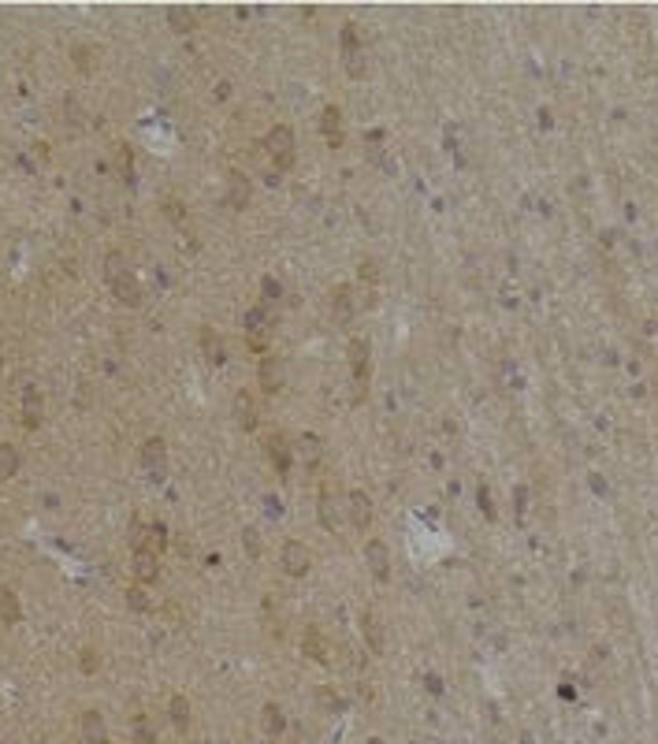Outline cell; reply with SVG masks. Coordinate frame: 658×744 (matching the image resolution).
<instances>
[{
	"label": "cell",
	"mask_w": 658,
	"mask_h": 744,
	"mask_svg": "<svg viewBox=\"0 0 658 744\" xmlns=\"http://www.w3.org/2000/svg\"><path fill=\"white\" fill-rule=\"evenodd\" d=\"M268 153H272L279 171L294 168V134H290V127H276V131L268 134Z\"/></svg>",
	"instance_id": "6da1fadb"
},
{
	"label": "cell",
	"mask_w": 658,
	"mask_h": 744,
	"mask_svg": "<svg viewBox=\"0 0 658 744\" xmlns=\"http://www.w3.org/2000/svg\"><path fill=\"white\" fill-rule=\"evenodd\" d=\"M142 465L153 480H164L168 476V451H164V439H145L142 443Z\"/></svg>",
	"instance_id": "7a4b0ae2"
},
{
	"label": "cell",
	"mask_w": 658,
	"mask_h": 744,
	"mask_svg": "<svg viewBox=\"0 0 658 744\" xmlns=\"http://www.w3.org/2000/svg\"><path fill=\"white\" fill-rule=\"evenodd\" d=\"M245 339H250L253 350L268 346V317H264V309H250L245 313Z\"/></svg>",
	"instance_id": "3957f363"
},
{
	"label": "cell",
	"mask_w": 658,
	"mask_h": 744,
	"mask_svg": "<svg viewBox=\"0 0 658 744\" xmlns=\"http://www.w3.org/2000/svg\"><path fill=\"white\" fill-rule=\"evenodd\" d=\"M346 502H350L346 510H350L353 529H369V521H372V499H369V495H364V491H350V499H346Z\"/></svg>",
	"instance_id": "277c9868"
},
{
	"label": "cell",
	"mask_w": 658,
	"mask_h": 744,
	"mask_svg": "<svg viewBox=\"0 0 658 744\" xmlns=\"http://www.w3.org/2000/svg\"><path fill=\"white\" fill-rule=\"evenodd\" d=\"M283 569H287L290 577H301L309 569V551L301 547V544H294V540H290L287 547H283Z\"/></svg>",
	"instance_id": "5b68a950"
},
{
	"label": "cell",
	"mask_w": 658,
	"mask_h": 744,
	"mask_svg": "<svg viewBox=\"0 0 658 744\" xmlns=\"http://www.w3.org/2000/svg\"><path fill=\"white\" fill-rule=\"evenodd\" d=\"M320 127H324V138L331 142V149H339L342 145V112L335 105L324 108V116H320Z\"/></svg>",
	"instance_id": "8992f818"
},
{
	"label": "cell",
	"mask_w": 658,
	"mask_h": 744,
	"mask_svg": "<svg viewBox=\"0 0 658 744\" xmlns=\"http://www.w3.org/2000/svg\"><path fill=\"white\" fill-rule=\"evenodd\" d=\"M112 290H116V298H120L123 306H131V309H138V306H142V287H138V279H134L131 272L120 275V279L112 283Z\"/></svg>",
	"instance_id": "52a82bcc"
},
{
	"label": "cell",
	"mask_w": 658,
	"mask_h": 744,
	"mask_svg": "<svg viewBox=\"0 0 658 744\" xmlns=\"http://www.w3.org/2000/svg\"><path fill=\"white\" fill-rule=\"evenodd\" d=\"M364 555H369V562H372V573L380 577V581H387V573H391V555H387V547H383V540H369V547H364Z\"/></svg>",
	"instance_id": "ba28073f"
},
{
	"label": "cell",
	"mask_w": 658,
	"mask_h": 744,
	"mask_svg": "<svg viewBox=\"0 0 658 744\" xmlns=\"http://www.w3.org/2000/svg\"><path fill=\"white\" fill-rule=\"evenodd\" d=\"M227 190H231V194H227V205H231V209H245V205H250V182H245V176L231 171V176H227Z\"/></svg>",
	"instance_id": "9c48e42d"
},
{
	"label": "cell",
	"mask_w": 658,
	"mask_h": 744,
	"mask_svg": "<svg viewBox=\"0 0 658 744\" xmlns=\"http://www.w3.org/2000/svg\"><path fill=\"white\" fill-rule=\"evenodd\" d=\"M134 573H138L142 581H157V573H160L157 551H149V547H138V551H134Z\"/></svg>",
	"instance_id": "30bf717a"
},
{
	"label": "cell",
	"mask_w": 658,
	"mask_h": 744,
	"mask_svg": "<svg viewBox=\"0 0 658 744\" xmlns=\"http://www.w3.org/2000/svg\"><path fill=\"white\" fill-rule=\"evenodd\" d=\"M350 365H353L358 383L364 387V380H369V343H364V339H353L350 343Z\"/></svg>",
	"instance_id": "8fae6325"
},
{
	"label": "cell",
	"mask_w": 658,
	"mask_h": 744,
	"mask_svg": "<svg viewBox=\"0 0 658 744\" xmlns=\"http://www.w3.org/2000/svg\"><path fill=\"white\" fill-rule=\"evenodd\" d=\"M342 49H346V67H350L353 78H358L361 71H364V63H361V49H358V34H353V26H346V30H342Z\"/></svg>",
	"instance_id": "7c38bea8"
},
{
	"label": "cell",
	"mask_w": 658,
	"mask_h": 744,
	"mask_svg": "<svg viewBox=\"0 0 658 744\" xmlns=\"http://www.w3.org/2000/svg\"><path fill=\"white\" fill-rule=\"evenodd\" d=\"M261 387L268 391V394H276V391L283 387V369H279V361H276L272 354L261 361Z\"/></svg>",
	"instance_id": "4fadbf2b"
},
{
	"label": "cell",
	"mask_w": 658,
	"mask_h": 744,
	"mask_svg": "<svg viewBox=\"0 0 658 744\" xmlns=\"http://www.w3.org/2000/svg\"><path fill=\"white\" fill-rule=\"evenodd\" d=\"M331 313L339 324H350L353 317V298H350V287H335L331 290Z\"/></svg>",
	"instance_id": "5bb4252c"
},
{
	"label": "cell",
	"mask_w": 658,
	"mask_h": 744,
	"mask_svg": "<svg viewBox=\"0 0 658 744\" xmlns=\"http://www.w3.org/2000/svg\"><path fill=\"white\" fill-rule=\"evenodd\" d=\"M234 417H239L242 428H257V402H253L250 391H242L239 398H234Z\"/></svg>",
	"instance_id": "9a60e30c"
},
{
	"label": "cell",
	"mask_w": 658,
	"mask_h": 744,
	"mask_svg": "<svg viewBox=\"0 0 658 744\" xmlns=\"http://www.w3.org/2000/svg\"><path fill=\"white\" fill-rule=\"evenodd\" d=\"M361 633L369 637V648L380 655V651H383V626H380V618H376L372 610H364V614H361Z\"/></svg>",
	"instance_id": "2e32d148"
},
{
	"label": "cell",
	"mask_w": 658,
	"mask_h": 744,
	"mask_svg": "<svg viewBox=\"0 0 658 744\" xmlns=\"http://www.w3.org/2000/svg\"><path fill=\"white\" fill-rule=\"evenodd\" d=\"M23 425L26 428H38L41 425V398H38V391H34V387H26V394H23Z\"/></svg>",
	"instance_id": "e0dca14e"
},
{
	"label": "cell",
	"mask_w": 658,
	"mask_h": 744,
	"mask_svg": "<svg viewBox=\"0 0 658 744\" xmlns=\"http://www.w3.org/2000/svg\"><path fill=\"white\" fill-rule=\"evenodd\" d=\"M82 733H86V741H89V744H108V737H105V722H100V714H97V711H86V714H82Z\"/></svg>",
	"instance_id": "ac0fdd59"
},
{
	"label": "cell",
	"mask_w": 658,
	"mask_h": 744,
	"mask_svg": "<svg viewBox=\"0 0 658 744\" xmlns=\"http://www.w3.org/2000/svg\"><path fill=\"white\" fill-rule=\"evenodd\" d=\"M201 350H205V357L212 365H219L223 361V339H219L212 328H201Z\"/></svg>",
	"instance_id": "d6986e66"
},
{
	"label": "cell",
	"mask_w": 658,
	"mask_h": 744,
	"mask_svg": "<svg viewBox=\"0 0 658 744\" xmlns=\"http://www.w3.org/2000/svg\"><path fill=\"white\" fill-rule=\"evenodd\" d=\"M0 618H4L8 626H15V621L23 618V610H19V599H15V592H12V588H0Z\"/></svg>",
	"instance_id": "ffe728a7"
},
{
	"label": "cell",
	"mask_w": 658,
	"mask_h": 744,
	"mask_svg": "<svg viewBox=\"0 0 658 744\" xmlns=\"http://www.w3.org/2000/svg\"><path fill=\"white\" fill-rule=\"evenodd\" d=\"M168 23L175 34H190L194 30V12L190 8H168Z\"/></svg>",
	"instance_id": "44dd1931"
},
{
	"label": "cell",
	"mask_w": 658,
	"mask_h": 744,
	"mask_svg": "<svg viewBox=\"0 0 658 744\" xmlns=\"http://www.w3.org/2000/svg\"><path fill=\"white\" fill-rule=\"evenodd\" d=\"M320 525L324 529H335L339 525V510H335V499H331V491H320Z\"/></svg>",
	"instance_id": "7402d4cb"
},
{
	"label": "cell",
	"mask_w": 658,
	"mask_h": 744,
	"mask_svg": "<svg viewBox=\"0 0 658 744\" xmlns=\"http://www.w3.org/2000/svg\"><path fill=\"white\" fill-rule=\"evenodd\" d=\"M19 473V454H15V447L12 443H0V476H15Z\"/></svg>",
	"instance_id": "603a6c76"
},
{
	"label": "cell",
	"mask_w": 658,
	"mask_h": 744,
	"mask_svg": "<svg viewBox=\"0 0 658 744\" xmlns=\"http://www.w3.org/2000/svg\"><path fill=\"white\" fill-rule=\"evenodd\" d=\"M298 454H301V462H305V465H316L320 462V439L316 436H301L298 439Z\"/></svg>",
	"instance_id": "cb8c5ba5"
},
{
	"label": "cell",
	"mask_w": 658,
	"mask_h": 744,
	"mask_svg": "<svg viewBox=\"0 0 658 744\" xmlns=\"http://www.w3.org/2000/svg\"><path fill=\"white\" fill-rule=\"evenodd\" d=\"M171 722H175V730H186L190 725V703L182 700V696H171Z\"/></svg>",
	"instance_id": "d4e9b609"
},
{
	"label": "cell",
	"mask_w": 658,
	"mask_h": 744,
	"mask_svg": "<svg viewBox=\"0 0 658 744\" xmlns=\"http://www.w3.org/2000/svg\"><path fill=\"white\" fill-rule=\"evenodd\" d=\"M305 651L316 659V663H327V648H324V640H320L316 629H305Z\"/></svg>",
	"instance_id": "484cf974"
},
{
	"label": "cell",
	"mask_w": 658,
	"mask_h": 744,
	"mask_svg": "<svg viewBox=\"0 0 658 744\" xmlns=\"http://www.w3.org/2000/svg\"><path fill=\"white\" fill-rule=\"evenodd\" d=\"M268 458H276V469L279 473H287V447H283V436H272L268 439Z\"/></svg>",
	"instance_id": "4316f807"
},
{
	"label": "cell",
	"mask_w": 658,
	"mask_h": 744,
	"mask_svg": "<svg viewBox=\"0 0 658 744\" xmlns=\"http://www.w3.org/2000/svg\"><path fill=\"white\" fill-rule=\"evenodd\" d=\"M105 275H108V283H116L120 275H127V261L120 253H108L105 257Z\"/></svg>",
	"instance_id": "83f0119b"
},
{
	"label": "cell",
	"mask_w": 658,
	"mask_h": 744,
	"mask_svg": "<svg viewBox=\"0 0 658 744\" xmlns=\"http://www.w3.org/2000/svg\"><path fill=\"white\" fill-rule=\"evenodd\" d=\"M264 730H268V733H283V711H279L276 703L264 707Z\"/></svg>",
	"instance_id": "f1b7e54d"
},
{
	"label": "cell",
	"mask_w": 658,
	"mask_h": 744,
	"mask_svg": "<svg viewBox=\"0 0 658 744\" xmlns=\"http://www.w3.org/2000/svg\"><path fill=\"white\" fill-rule=\"evenodd\" d=\"M71 56H75V67H78V71H89V67H94V52H89L86 45H75V52H71Z\"/></svg>",
	"instance_id": "f546056e"
},
{
	"label": "cell",
	"mask_w": 658,
	"mask_h": 744,
	"mask_svg": "<svg viewBox=\"0 0 658 744\" xmlns=\"http://www.w3.org/2000/svg\"><path fill=\"white\" fill-rule=\"evenodd\" d=\"M134 744H157V737H153V730L145 725V719L134 722Z\"/></svg>",
	"instance_id": "4dcf8cb0"
},
{
	"label": "cell",
	"mask_w": 658,
	"mask_h": 744,
	"mask_svg": "<svg viewBox=\"0 0 658 744\" xmlns=\"http://www.w3.org/2000/svg\"><path fill=\"white\" fill-rule=\"evenodd\" d=\"M127 603H131L134 610H149V599H145L142 588H131V592H127Z\"/></svg>",
	"instance_id": "1f68e13d"
},
{
	"label": "cell",
	"mask_w": 658,
	"mask_h": 744,
	"mask_svg": "<svg viewBox=\"0 0 658 744\" xmlns=\"http://www.w3.org/2000/svg\"><path fill=\"white\" fill-rule=\"evenodd\" d=\"M97 663H100V659H97V651H94V648H86V651H82V674H94V670H97Z\"/></svg>",
	"instance_id": "d6a6232c"
},
{
	"label": "cell",
	"mask_w": 658,
	"mask_h": 744,
	"mask_svg": "<svg viewBox=\"0 0 658 744\" xmlns=\"http://www.w3.org/2000/svg\"><path fill=\"white\" fill-rule=\"evenodd\" d=\"M245 547H250V555H253V558L261 555V540H257V532H253V529H245Z\"/></svg>",
	"instance_id": "836d02e7"
},
{
	"label": "cell",
	"mask_w": 658,
	"mask_h": 744,
	"mask_svg": "<svg viewBox=\"0 0 658 744\" xmlns=\"http://www.w3.org/2000/svg\"><path fill=\"white\" fill-rule=\"evenodd\" d=\"M279 294H283V290H279V283H276V279H264V301H276Z\"/></svg>",
	"instance_id": "e575fe53"
},
{
	"label": "cell",
	"mask_w": 658,
	"mask_h": 744,
	"mask_svg": "<svg viewBox=\"0 0 658 744\" xmlns=\"http://www.w3.org/2000/svg\"><path fill=\"white\" fill-rule=\"evenodd\" d=\"M164 213H168L171 220H175V224H179V220H186V213H182V205H179V201H168V205H164Z\"/></svg>",
	"instance_id": "d590c367"
}]
</instances>
